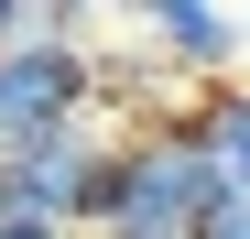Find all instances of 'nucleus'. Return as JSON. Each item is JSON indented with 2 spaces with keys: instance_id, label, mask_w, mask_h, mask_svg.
Returning a JSON list of instances; mask_svg holds the SVG:
<instances>
[{
  "instance_id": "f257e3e1",
  "label": "nucleus",
  "mask_w": 250,
  "mask_h": 239,
  "mask_svg": "<svg viewBox=\"0 0 250 239\" xmlns=\"http://www.w3.org/2000/svg\"><path fill=\"white\" fill-rule=\"evenodd\" d=\"M218 207H229V185L196 152V131L185 120H152V131L109 141V174H98L87 228H109V239H196Z\"/></svg>"
},
{
  "instance_id": "f03ea898",
  "label": "nucleus",
  "mask_w": 250,
  "mask_h": 239,
  "mask_svg": "<svg viewBox=\"0 0 250 239\" xmlns=\"http://www.w3.org/2000/svg\"><path fill=\"white\" fill-rule=\"evenodd\" d=\"M109 87V65L76 44V33H22L11 55H0V163L33 141H55L87 120V98Z\"/></svg>"
},
{
  "instance_id": "7ed1b4c3",
  "label": "nucleus",
  "mask_w": 250,
  "mask_h": 239,
  "mask_svg": "<svg viewBox=\"0 0 250 239\" xmlns=\"http://www.w3.org/2000/svg\"><path fill=\"white\" fill-rule=\"evenodd\" d=\"M98 174H109V141L76 120V131H55V141H33V152H11V163H0V218H33V228H87Z\"/></svg>"
},
{
  "instance_id": "20e7f679",
  "label": "nucleus",
  "mask_w": 250,
  "mask_h": 239,
  "mask_svg": "<svg viewBox=\"0 0 250 239\" xmlns=\"http://www.w3.org/2000/svg\"><path fill=\"white\" fill-rule=\"evenodd\" d=\"M152 44H163L174 76H218V65L239 55V22L207 11V0H163V11H152Z\"/></svg>"
},
{
  "instance_id": "39448f33",
  "label": "nucleus",
  "mask_w": 250,
  "mask_h": 239,
  "mask_svg": "<svg viewBox=\"0 0 250 239\" xmlns=\"http://www.w3.org/2000/svg\"><path fill=\"white\" fill-rule=\"evenodd\" d=\"M185 131H196L207 163H218V185L250 196V87H207V98L185 109Z\"/></svg>"
},
{
  "instance_id": "423d86ee",
  "label": "nucleus",
  "mask_w": 250,
  "mask_h": 239,
  "mask_svg": "<svg viewBox=\"0 0 250 239\" xmlns=\"http://www.w3.org/2000/svg\"><path fill=\"white\" fill-rule=\"evenodd\" d=\"M196 239H250V196H229V207H218V218H207Z\"/></svg>"
},
{
  "instance_id": "0eeeda50",
  "label": "nucleus",
  "mask_w": 250,
  "mask_h": 239,
  "mask_svg": "<svg viewBox=\"0 0 250 239\" xmlns=\"http://www.w3.org/2000/svg\"><path fill=\"white\" fill-rule=\"evenodd\" d=\"M0 239H76V228H33V218H0Z\"/></svg>"
},
{
  "instance_id": "6e6552de",
  "label": "nucleus",
  "mask_w": 250,
  "mask_h": 239,
  "mask_svg": "<svg viewBox=\"0 0 250 239\" xmlns=\"http://www.w3.org/2000/svg\"><path fill=\"white\" fill-rule=\"evenodd\" d=\"M11 44H22V11H11V0H0V55H11Z\"/></svg>"
}]
</instances>
